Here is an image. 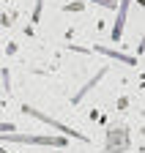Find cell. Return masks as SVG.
Returning <instances> with one entry per match:
<instances>
[{
	"label": "cell",
	"mask_w": 145,
	"mask_h": 153,
	"mask_svg": "<svg viewBox=\"0 0 145 153\" xmlns=\"http://www.w3.org/2000/svg\"><path fill=\"white\" fill-rule=\"evenodd\" d=\"M115 145H118V153H123L126 150V145H129V140H126V128H110V142H107V153H112L115 150Z\"/></svg>",
	"instance_id": "277c9868"
},
{
	"label": "cell",
	"mask_w": 145,
	"mask_h": 153,
	"mask_svg": "<svg viewBox=\"0 0 145 153\" xmlns=\"http://www.w3.org/2000/svg\"><path fill=\"white\" fill-rule=\"evenodd\" d=\"M0 153H8V150H6V148H0Z\"/></svg>",
	"instance_id": "30bf717a"
},
{
	"label": "cell",
	"mask_w": 145,
	"mask_h": 153,
	"mask_svg": "<svg viewBox=\"0 0 145 153\" xmlns=\"http://www.w3.org/2000/svg\"><path fill=\"white\" fill-rule=\"evenodd\" d=\"M0 142H22V145L66 148V145H68V137H52V134H22V131H8V134H0Z\"/></svg>",
	"instance_id": "6da1fadb"
},
{
	"label": "cell",
	"mask_w": 145,
	"mask_h": 153,
	"mask_svg": "<svg viewBox=\"0 0 145 153\" xmlns=\"http://www.w3.org/2000/svg\"><path fill=\"white\" fill-rule=\"evenodd\" d=\"M96 52L112 57V60H118V63H123V66H137V60H134L132 55H123V52H118V49H107V47H99V44H96Z\"/></svg>",
	"instance_id": "5b68a950"
},
{
	"label": "cell",
	"mask_w": 145,
	"mask_h": 153,
	"mask_svg": "<svg viewBox=\"0 0 145 153\" xmlns=\"http://www.w3.org/2000/svg\"><path fill=\"white\" fill-rule=\"evenodd\" d=\"M41 6H44V0H36V11H33V19H39V16H41Z\"/></svg>",
	"instance_id": "9c48e42d"
},
{
	"label": "cell",
	"mask_w": 145,
	"mask_h": 153,
	"mask_svg": "<svg viewBox=\"0 0 145 153\" xmlns=\"http://www.w3.org/2000/svg\"><path fill=\"white\" fill-rule=\"evenodd\" d=\"M8 131H16L14 123H0V134H8Z\"/></svg>",
	"instance_id": "ba28073f"
},
{
	"label": "cell",
	"mask_w": 145,
	"mask_h": 153,
	"mask_svg": "<svg viewBox=\"0 0 145 153\" xmlns=\"http://www.w3.org/2000/svg\"><path fill=\"white\" fill-rule=\"evenodd\" d=\"M129 3H132V0H120V3H118V19H115V25H112V41L115 44L120 41V36H123L126 16H129Z\"/></svg>",
	"instance_id": "3957f363"
},
{
	"label": "cell",
	"mask_w": 145,
	"mask_h": 153,
	"mask_svg": "<svg viewBox=\"0 0 145 153\" xmlns=\"http://www.w3.org/2000/svg\"><path fill=\"white\" fill-rule=\"evenodd\" d=\"M90 3H99V6H104V8H118L115 0H90Z\"/></svg>",
	"instance_id": "52a82bcc"
},
{
	"label": "cell",
	"mask_w": 145,
	"mask_h": 153,
	"mask_svg": "<svg viewBox=\"0 0 145 153\" xmlns=\"http://www.w3.org/2000/svg\"><path fill=\"white\" fill-rule=\"evenodd\" d=\"M22 112L28 115V118H36V120H41V123H47V126H52V128H58V131H60V137L77 140V142H88V137H85L82 131H74L71 126H66V123H60V120H55V118H49V115H44L41 109H36V107H30V104H25Z\"/></svg>",
	"instance_id": "7a4b0ae2"
},
{
	"label": "cell",
	"mask_w": 145,
	"mask_h": 153,
	"mask_svg": "<svg viewBox=\"0 0 145 153\" xmlns=\"http://www.w3.org/2000/svg\"><path fill=\"white\" fill-rule=\"evenodd\" d=\"M104 74H107V68H99V74H96V76H90V79L85 82V88H80V93H74V99H71V101H74V104H80V101L85 99V96H88L90 90H93V88L99 85V79H101Z\"/></svg>",
	"instance_id": "8992f818"
}]
</instances>
